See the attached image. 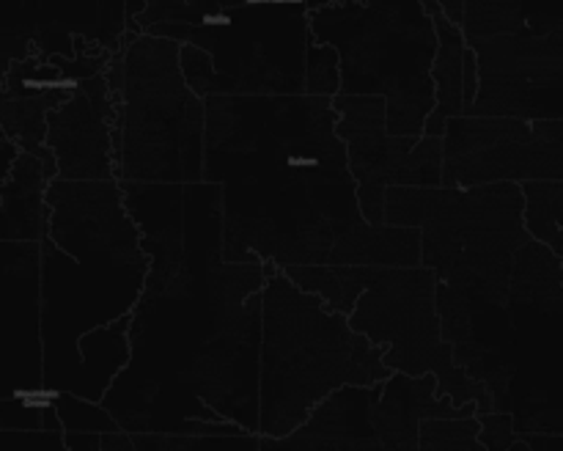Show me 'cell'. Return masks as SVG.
Here are the masks:
<instances>
[{"label": "cell", "mask_w": 563, "mask_h": 451, "mask_svg": "<svg viewBox=\"0 0 563 451\" xmlns=\"http://www.w3.org/2000/svg\"><path fill=\"white\" fill-rule=\"evenodd\" d=\"M38 240V328L47 394H75L77 341L135 308L148 258L121 201L119 179H49Z\"/></svg>", "instance_id": "obj_4"}, {"label": "cell", "mask_w": 563, "mask_h": 451, "mask_svg": "<svg viewBox=\"0 0 563 451\" xmlns=\"http://www.w3.org/2000/svg\"><path fill=\"white\" fill-rule=\"evenodd\" d=\"M484 451L476 416H432L418 424V451Z\"/></svg>", "instance_id": "obj_25"}, {"label": "cell", "mask_w": 563, "mask_h": 451, "mask_svg": "<svg viewBox=\"0 0 563 451\" xmlns=\"http://www.w3.org/2000/svg\"><path fill=\"white\" fill-rule=\"evenodd\" d=\"M383 223L421 234V264L438 284L506 297L511 258L528 240L517 182L471 187H401L383 196Z\"/></svg>", "instance_id": "obj_7"}, {"label": "cell", "mask_w": 563, "mask_h": 451, "mask_svg": "<svg viewBox=\"0 0 563 451\" xmlns=\"http://www.w3.org/2000/svg\"><path fill=\"white\" fill-rule=\"evenodd\" d=\"M429 16H432L434 36H438V50L432 58V97L434 105L429 110L427 121H423V132L427 135H443L445 121L454 116L465 113V102H462V61H465V33L460 25L443 14L434 0H423Z\"/></svg>", "instance_id": "obj_20"}, {"label": "cell", "mask_w": 563, "mask_h": 451, "mask_svg": "<svg viewBox=\"0 0 563 451\" xmlns=\"http://www.w3.org/2000/svg\"><path fill=\"white\" fill-rule=\"evenodd\" d=\"M146 33L201 47L212 64V94H302L311 38L306 0H242L201 22H168Z\"/></svg>", "instance_id": "obj_9"}, {"label": "cell", "mask_w": 563, "mask_h": 451, "mask_svg": "<svg viewBox=\"0 0 563 451\" xmlns=\"http://www.w3.org/2000/svg\"><path fill=\"white\" fill-rule=\"evenodd\" d=\"M390 374L383 350L344 314L300 289L280 267L262 286L258 435L284 438L339 385L379 383Z\"/></svg>", "instance_id": "obj_5"}, {"label": "cell", "mask_w": 563, "mask_h": 451, "mask_svg": "<svg viewBox=\"0 0 563 451\" xmlns=\"http://www.w3.org/2000/svg\"><path fill=\"white\" fill-rule=\"evenodd\" d=\"M335 132L346 146V165L357 187L361 215L383 223V196L390 185L438 187L443 174V138L390 135L385 130V97L333 94Z\"/></svg>", "instance_id": "obj_12"}, {"label": "cell", "mask_w": 563, "mask_h": 451, "mask_svg": "<svg viewBox=\"0 0 563 451\" xmlns=\"http://www.w3.org/2000/svg\"><path fill=\"white\" fill-rule=\"evenodd\" d=\"M432 416H476V405L456 407L438 394L434 374L390 372L374 402V429L388 451H418V424Z\"/></svg>", "instance_id": "obj_18"}, {"label": "cell", "mask_w": 563, "mask_h": 451, "mask_svg": "<svg viewBox=\"0 0 563 451\" xmlns=\"http://www.w3.org/2000/svg\"><path fill=\"white\" fill-rule=\"evenodd\" d=\"M478 443L484 451L489 449H522L520 435L515 429V418L504 410L478 413Z\"/></svg>", "instance_id": "obj_28"}, {"label": "cell", "mask_w": 563, "mask_h": 451, "mask_svg": "<svg viewBox=\"0 0 563 451\" xmlns=\"http://www.w3.org/2000/svg\"><path fill=\"white\" fill-rule=\"evenodd\" d=\"M132 451H258L262 435H179V432H130Z\"/></svg>", "instance_id": "obj_24"}, {"label": "cell", "mask_w": 563, "mask_h": 451, "mask_svg": "<svg viewBox=\"0 0 563 451\" xmlns=\"http://www.w3.org/2000/svg\"><path fill=\"white\" fill-rule=\"evenodd\" d=\"M124 0H0V75L27 55L124 44Z\"/></svg>", "instance_id": "obj_14"}, {"label": "cell", "mask_w": 563, "mask_h": 451, "mask_svg": "<svg viewBox=\"0 0 563 451\" xmlns=\"http://www.w3.org/2000/svg\"><path fill=\"white\" fill-rule=\"evenodd\" d=\"M273 262L223 253L148 273L130 311V358L99 405L124 432H258L262 286Z\"/></svg>", "instance_id": "obj_2"}, {"label": "cell", "mask_w": 563, "mask_h": 451, "mask_svg": "<svg viewBox=\"0 0 563 451\" xmlns=\"http://www.w3.org/2000/svg\"><path fill=\"white\" fill-rule=\"evenodd\" d=\"M113 53L102 47H82L71 58L27 55L9 64V69L0 75V135L9 138L20 152H33L55 163L53 152L44 143L47 113L69 97L82 77L108 69Z\"/></svg>", "instance_id": "obj_16"}, {"label": "cell", "mask_w": 563, "mask_h": 451, "mask_svg": "<svg viewBox=\"0 0 563 451\" xmlns=\"http://www.w3.org/2000/svg\"><path fill=\"white\" fill-rule=\"evenodd\" d=\"M0 399L47 405L38 328V242L0 240Z\"/></svg>", "instance_id": "obj_15"}, {"label": "cell", "mask_w": 563, "mask_h": 451, "mask_svg": "<svg viewBox=\"0 0 563 451\" xmlns=\"http://www.w3.org/2000/svg\"><path fill=\"white\" fill-rule=\"evenodd\" d=\"M478 88L465 116L563 119V28L473 38Z\"/></svg>", "instance_id": "obj_13"}, {"label": "cell", "mask_w": 563, "mask_h": 451, "mask_svg": "<svg viewBox=\"0 0 563 451\" xmlns=\"http://www.w3.org/2000/svg\"><path fill=\"white\" fill-rule=\"evenodd\" d=\"M451 358L487 388L520 432L563 435V256L528 237L511 258L506 297L434 280Z\"/></svg>", "instance_id": "obj_3"}, {"label": "cell", "mask_w": 563, "mask_h": 451, "mask_svg": "<svg viewBox=\"0 0 563 451\" xmlns=\"http://www.w3.org/2000/svg\"><path fill=\"white\" fill-rule=\"evenodd\" d=\"M203 168V99L185 82L179 42L137 33L121 44L115 179L198 182Z\"/></svg>", "instance_id": "obj_8"}, {"label": "cell", "mask_w": 563, "mask_h": 451, "mask_svg": "<svg viewBox=\"0 0 563 451\" xmlns=\"http://www.w3.org/2000/svg\"><path fill=\"white\" fill-rule=\"evenodd\" d=\"M16 152H20V148H16L9 138L0 135V185H3V179L9 176V168L11 163H14Z\"/></svg>", "instance_id": "obj_31"}, {"label": "cell", "mask_w": 563, "mask_h": 451, "mask_svg": "<svg viewBox=\"0 0 563 451\" xmlns=\"http://www.w3.org/2000/svg\"><path fill=\"white\" fill-rule=\"evenodd\" d=\"M330 97H203L201 179L220 185L225 262L421 264L412 226L368 223Z\"/></svg>", "instance_id": "obj_1"}, {"label": "cell", "mask_w": 563, "mask_h": 451, "mask_svg": "<svg viewBox=\"0 0 563 451\" xmlns=\"http://www.w3.org/2000/svg\"><path fill=\"white\" fill-rule=\"evenodd\" d=\"M0 451H64V429H0Z\"/></svg>", "instance_id": "obj_29"}, {"label": "cell", "mask_w": 563, "mask_h": 451, "mask_svg": "<svg viewBox=\"0 0 563 451\" xmlns=\"http://www.w3.org/2000/svg\"><path fill=\"white\" fill-rule=\"evenodd\" d=\"M302 94L333 97L339 94V55L330 44L308 38L306 69H302Z\"/></svg>", "instance_id": "obj_27"}, {"label": "cell", "mask_w": 563, "mask_h": 451, "mask_svg": "<svg viewBox=\"0 0 563 451\" xmlns=\"http://www.w3.org/2000/svg\"><path fill=\"white\" fill-rule=\"evenodd\" d=\"M55 176H58L55 163L33 152H16L9 176L0 185V240H42L49 218L44 193Z\"/></svg>", "instance_id": "obj_19"}, {"label": "cell", "mask_w": 563, "mask_h": 451, "mask_svg": "<svg viewBox=\"0 0 563 451\" xmlns=\"http://www.w3.org/2000/svg\"><path fill=\"white\" fill-rule=\"evenodd\" d=\"M346 319L383 350L390 372L434 374L438 394L449 396L456 407L476 405V416L493 410L487 388L456 366L451 344L440 333L434 273L429 267H377Z\"/></svg>", "instance_id": "obj_10"}, {"label": "cell", "mask_w": 563, "mask_h": 451, "mask_svg": "<svg viewBox=\"0 0 563 451\" xmlns=\"http://www.w3.org/2000/svg\"><path fill=\"white\" fill-rule=\"evenodd\" d=\"M465 42L495 33H542L561 31L563 3L561 0H465L462 14Z\"/></svg>", "instance_id": "obj_21"}, {"label": "cell", "mask_w": 563, "mask_h": 451, "mask_svg": "<svg viewBox=\"0 0 563 451\" xmlns=\"http://www.w3.org/2000/svg\"><path fill=\"white\" fill-rule=\"evenodd\" d=\"M440 185L563 179V119L454 116L443 130Z\"/></svg>", "instance_id": "obj_11"}, {"label": "cell", "mask_w": 563, "mask_h": 451, "mask_svg": "<svg viewBox=\"0 0 563 451\" xmlns=\"http://www.w3.org/2000/svg\"><path fill=\"white\" fill-rule=\"evenodd\" d=\"M308 31L339 55V94L385 97L390 135H423L438 50L423 0H339L308 9Z\"/></svg>", "instance_id": "obj_6"}, {"label": "cell", "mask_w": 563, "mask_h": 451, "mask_svg": "<svg viewBox=\"0 0 563 451\" xmlns=\"http://www.w3.org/2000/svg\"><path fill=\"white\" fill-rule=\"evenodd\" d=\"M434 3L443 9V14L449 16L454 25H462V14H465V0H434Z\"/></svg>", "instance_id": "obj_32"}, {"label": "cell", "mask_w": 563, "mask_h": 451, "mask_svg": "<svg viewBox=\"0 0 563 451\" xmlns=\"http://www.w3.org/2000/svg\"><path fill=\"white\" fill-rule=\"evenodd\" d=\"M53 407L64 432H113L119 429L115 418L99 402L82 399L69 391H55Z\"/></svg>", "instance_id": "obj_26"}, {"label": "cell", "mask_w": 563, "mask_h": 451, "mask_svg": "<svg viewBox=\"0 0 563 451\" xmlns=\"http://www.w3.org/2000/svg\"><path fill=\"white\" fill-rule=\"evenodd\" d=\"M119 91L108 75L82 77L69 97L47 113L44 143L60 179H115Z\"/></svg>", "instance_id": "obj_17"}, {"label": "cell", "mask_w": 563, "mask_h": 451, "mask_svg": "<svg viewBox=\"0 0 563 451\" xmlns=\"http://www.w3.org/2000/svg\"><path fill=\"white\" fill-rule=\"evenodd\" d=\"M102 432H64V451H99Z\"/></svg>", "instance_id": "obj_30"}, {"label": "cell", "mask_w": 563, "mask_h": 451, "mask_svg": "<svg viewBox=\"0 0 563 451\" xmlns=\"http://www.w3.org/2000/svg\"><path fill=\"white\" fill-rule=\"evenodd\" d=\"M300 289L317 295L324 306L350 317L361 292L377 275L374 264H289L280 267Z\"/></svg>", "instance_id": "obj_22"}, {"label": "cell", "mask_w": 563, "mask_h": 451, "mask_svg": "<svg viewBox=\"0 0 563 451\" xmlns=\"http://www.w3.org/2000/svg\"><path fill=\"white\" fill-rule=\"evenodd\" d=\"M328 3H339V0H306L308 9H317V6H328Z\"/></svg>", "instance_id": "obj_33"}, {"label": "cell", "mask_w": 563, "mask_h": 451, "mask_svg": "<svg viewBox=\"0 0 563 451\" xmlns=\"http://www.w3.org/2000/svg\"><path fill=\"white\" fill-rule=\"evenodd\" d=\"M520 193L528 237L563 256V179H526Z\"/></svg>", "instance_id": "obj_23"}]
</instances>
